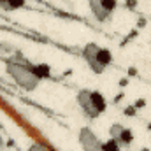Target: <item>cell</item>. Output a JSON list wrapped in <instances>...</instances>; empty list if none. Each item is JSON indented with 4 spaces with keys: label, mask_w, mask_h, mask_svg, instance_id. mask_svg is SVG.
<instances>
[{
    "label": "cell",
    "mask_w": 151,
    "mask_h": 151,
    "mask_svg": "<svg viewBox=\"0 0 151 151\" xmlns=\"http://www.w3.org/2000/svg\"><path fill=\"white\" fill-rule=\"evenodd\" d=\"M5 72L25 91H35L39 84L42 83V77L37 72V65H34L30 60H27L19 53L5 60Z\"/></svg>",
    "instance_id": "obj_1"
},
{
    "label": "cell",
    "mask_w": 151,
    "mask_h": 151,
    "mask_svg": "<svg viewBox=\"0 0 151 151\" xmlns=\"http://www.w3.org/2000/svg\"><path fill=\"white\" fill-rule=\"evenodd\" d=\"M76 102L83 116L90 121H95L107 111V99L97 90H86V88L79 90L76 95Z\"/></svg>",
    "instance_id": "obj_2"
},
{
    "label": "cell",
    "mask_w": 151,
    "mask_h": 151,
    "mask_svg": "<svg viewBox=\"0 0 151 151\" xmlns=\"http://www.w3.org/2000/svg\"><path fill=\"white\" fill-rule=\"evenodd\" d=\"M81 56L88 69L97 76L104 74L113 63V53L97 42H86L81 49Z\"/></svg>",
    "instance_id": "obj_3"
},
{
    "label": "cell",
    "mask_w": 151,
    "mask_h": 151,
    "mask_svg": "<svg viewBox=\"0 0 151 151\" xmlns=\"http://www.w3.org/2000/svg\"><path fill=\"white\" fill-rule=\"evenodd\" d=\"M88 7L90 12L93 14V18L100 23L111 19L116 9H118V0H88Z\"/></svg>",
    "instance_id": "obj_4"
},
{
    "label": "cell",
    "mask_w": 151,
    "mask_h": 151,
    "mask_svg": "<svg viewBox=\"0 0 151 151\" xmlns=\"http://www.w3.org/2000/svg\"><path fill=\"white\" fill-rule=\"evenodd\" d=\"M77 141H79L81 151H104V142L90 127H83L79 130Z\"/></svg>",
    "instance_id": "obj_5"
},
{
    "label": "cell",
    "mask_w": 151,
    "mask_h": 151,
    "mask_svg": "<svg viewBox=\"0 0 151 151\" xmlns=\"http://www.w3.org/2000/svg\"><path fill=\"white\" fill-rule=\"evenodd\" d=\"M109 139H113L121 150H127V148H130L132 142H134V134H132V130L127 128L125 125H121V123H113V125L109 127Z\"/></svg>",
    "instance_id": "obj_6"
},
{
    "label": "cell",
    "mask_w": 151,
    "mask_h": 151,
    "mask_svg": "<svg viewBox=\"0 0 151 151\" xmlns=\"http://www.w3.org/2000/svg\"><path fill=\"white\" fill-rule=\"evenodd\" d=\"M27 5V0H0V9L12 12V11H19Z\"/></svg>",
    "instance_id": "obj_7"
},
{
    "label": "cell",
    "mask_w": 151,
    "mask_h": 151,
    "mask_svg": "<svg viewBox=\"0 0 151 151\" xmlns=\"http://www.w3.org/2000/svg\"><path fill=\"white\" fill-rule=\"evenodd\" d=\"M28 151H56V150H53L51 146H47V144H44V142L34 141V142L28 146Z\"/></svg>",
    "instance_id": "obj_8"
},
{
    "label": "cell",
    "mask_w": 151,
    "mask_h": 151,
    "mask_svg": "<svg viewBox=\"0 0 151 151\" xmlns=\"http://www.w3.org/2000/svg\"><path fill=\"white\" fill-rule=\"evenodd\" d=\"M104 151H121V148L114 142L113 139H109V141L104 142Z\"/></svg>",
    "instance_id": "obj_9"
},
{
    "label": "cell",
    "mask_w": 151,
    "mask_h": 151,
    "mask_svg": "<svg viewBox=\"0 0 151 151\" xmlns=\"http://www.w3.org/2000/svg\"><path fill=\"white\" fill-rule=\"evenodd\" d=\"M0 150H2V146H0Z\"/></svg>",
    "instance_id": "obj_10"
}]
</instances>
